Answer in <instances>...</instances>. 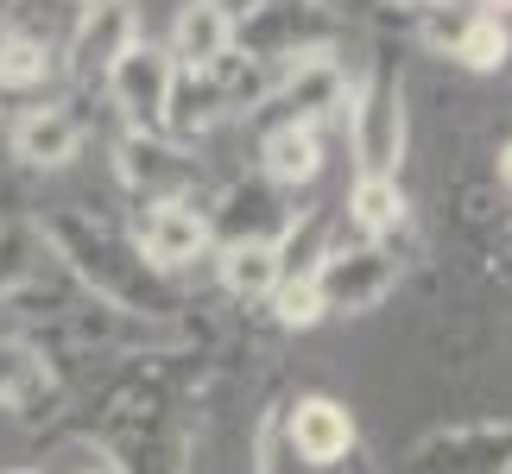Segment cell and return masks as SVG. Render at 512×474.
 Instances as JSON below:
<instances>
[{"label":"cell","instance_id":"1","mask_svg":"<svg viewBox=\"0 0 512 474\" xmlns=\"http://www.w3.org/2000/svg\"><path fill=\"white\" fill-rule=\"evenodd\" d=\"M348 152L361 177H399L405 158V83L392 64H373L348 89Z\"/></svg>","mask_w":512,"mask_h":474},{"label":"cell","instance_id":"2","mask_svg":"<svg viewBox=\"0 0 512 474\" xmlns=\"http://www.w3.org/2000/svg\"><path fill=\"white\" fill-rule=\"evenodd\" d=\"M310 285L323 298V316H367L399 285V253L386 241H329L310 266Z\"/></svg>","mask_w":512,"mask_h":474},{"label":"cell","instance_id":"3","mask_svg":"<svg viewBox=\"0 0 512 474\" xmlns=\"http://www.w3.org/2000/svg\"><path fill=\"white\" fill-rule=\"evenodd\" d=\"M348 64L336 57V45H298L291 57L272 64V95L266 108H279L285 127H317L329 114L348 108Z\"/></svg>","mask_w":512,"mask_h":474},{"label":"cell","instance_id":"4","mask_svg":"<svg viewBox=\"0 0 512 474\" xmlns=\"http://www.w3.org/2000/svg\"><path fill=\"white\" fill-rule=\"evenodd\" d=\"M209 215L190 196H159L133 215V253L146 260V272H184L209 253Z\"/></svg>","mask_w":512,"mask_h":474},{"label":"cell","instance_id":"5","mask_svg":"<svg viewBox=\"0 0 512 474\" xmlns=\"http://www.w3.org/2000/svg\"><path fill=\"white\" fill-rule=\"evenodd\" d=\"M133 45H140V0H83L70 26V76L102 89Z\"/></svg>","mask_w":512,"mask_h":474},{"label":"cell","instance_id":"6","mask_svg":"<svg viewBox=\"0 0 512 474\" xmlns=\"http://www.w3.org/2000/svg\"><path fill=\"white\" fill-rule=\"evenodd\" d=\"M171 76H177V64H171V51L165 45H152V38H140L121 64L108 70V102L121 108V121H127V133H159V121H165V102H171Z\"/></svg>","mask_w":512,"mask_h":474},{"label":"cell","instance_id":"7","mask_svg":"<svg viewBox=\"0 0 512 474\" xmlns=\"http://www.w3.org/2000/svg\"><path fill=\"white\" fill-rule=\"evenodd\" d=\"M418 474H512V424H456L418 443Z\"/></svg>","mask_w":512,"mask_h":474},{"label":"cell","instance_id":"8","mask_svg":"<svg viewBox=\"0 0 512 474\" xmlns=\"http://www.w3.org/2000/svg\"><path fill=\"white\" fill-rule=\"evenodd\" d=\"M285 443L291 456H304L310 468H336L354 456V418L342 399H329V392H310V399L285 405Z\"/></svg>","mask_w":512,"mask_h":474},{"label":"cell","instance_id":"9","mask_svg":"<svg viewBox=\"0 0 512 474\" xmlns=\"http://www.w3.org/2000/svg\"><path fill=\"white\" fill-rule=\"evenodd\" d=\"M234 38H241V26H234V7L228 0H184L171 19V64L177 70H215L222 57L234 51Z\"/></svg>","mask_w":512,"mask_h":474},{"label":"cell","instance_id":"10","mask_svg":"<svg viewBox=\"0 0 512 474\" xmlns=\"http://www.w3.org/2000/svg\"><path fill=\"white\" fill-rule=\"evenodd\" d=\"M114 171H121V184L146 190V203H159V196H184V184H190V158H184V146H171L165 133H121V146H114Z\"/></svg>","mask_w":512,"mask_h":474},{"label":"cell","instance_id":"11","mask_svg":"<svg viewBox=\"0 0 512 474\" xmlns=\"http://www.w3.org/2000/svg\"><path fill=\"white\" fill-rule=\"evenodd\" d=\"M83 152V121L70 114V102H38L13 121V158L32 171H64Z\"/></svg>","mask_w":512,"mask_h":474},{"label":"cell","instance_id":"12","mask_svg":"<svg viewBox=\"0 0 512 474\" xmlns=\"http://www.w3.org/2000/svg\"><path fill=\"white\" fill-rule=\"evenodd\" d=\"M222 121H228V102H222V89H215V70H177V76H171L165 121H159L165 140H171V146L209 140Z\"/></svg>","mask_w":512,"mask_h":474},{"label":"cell","instance_id":"13","mask_svg":"<svg viewBox=\"0 0 512 474\" xmlns=\"http://www.w3.org/2000/svg\"><path fill=\"white\" fill-rule=\"evenodd\" d=\"M291 215L272 203V184L260 177V184H234L222 196V215H209V234H222V247L234 241H279Z\"/></svg>","mask_w":512,"mask_h":474},{"label":"cell","instance_id":"14","mask_svg":"<svg viewBox=\"0 0 512 474\" xmlns=\"http://www.w3.org/2000/svg\"><path fill=\"white\" fill-rule=\"evenodd\" d=\"M260 177L272 190H298V184H317L323 177V140L317 127H266L260 140Z\"/></svg>","mask_w":512,"mask_h":474},{"label":"cell","instance_id":"15","mask_svg":"<svg viewBox=\"0 0 512 474\" xmlns=\"http://www.w3.org/2000/svg\"><path fill=\"white\" fill-rule=\"evenodd\" d=\"M215 272H222V291L241 298V304H266L272 291H279V279H285L279 247H272V241H234V247H222Z\"/></svg>","mask_w":512,"mask_h":474},{"label":"cell","instance_id":"16","mask_svg":"<svg viewBox=\"0 0 512 474\" xmlns=\"http://www.w3.org/2000/svg\"><path fill=\"white\" fill-rule=\"evenodd\" d=\"M348 222L361 241H386V234H399L405 222V190L399 177H354L348 190Z\"/></svg>","mask_w":512,"mask_h":474},{"label":"cell","instance_id":"17","mask_svg":"<svg viewBox=\"0 0 512 474\" xmlns=\"http://www.w3.org/2000/svg\"><path fill=\"white\" fill-rule=\"evenodd\" d=\"M45 222H26V215H0V298H13L19 285L38 279L45 266Z\"/></svg>","mask_w":512,"mask_h":474},{"label":"cell","instance_id":"18","mask_svg":"<svg viewBox=\"0 0 512 474\" xmlns=\"http://www.w3.org/2000/svg\"><path fill=\"white\" fill-rule=\"evenodd\" d=\"M215 89H222V102H228V121L234 114H260L266 95H272V64L253 57V51H228L222 64H215Z\"/></svg>","mask_w":512,"mask_h":474},{"label":"cell","instance_id":"19","mask_svg":"<svg viewBox=\"0 0 512 474\" xmlns=\"http://www.w3.org/2000/svg\"><path fill=\"white\" fill-rule=\"evenodd\" d=\"M38 392L51 399L45 361H38L19 335H0V405H38Z\"/></svg>","mask_w":512,"mask_h":474},{"label":"cell","instance_id":"20","mask_svg":"<svg viewBox=\"0 0 512 474\" xmlns=\"http://www.w3.org/2000/svg\"><path fill=\"white\" fill-rule=\"evenodd\" d=\"M506 57H512L506 19H494V13L475 7V19H468V32H462V45H456V64L475 70V76H494V70H506Z\"/></svg>","mask_w":512,"mask_h":474},{"label":"cell","instance_id":"21","mask_svg":"<svg viewBox=\"0 0 512 474\" xmlns=\"http://www.w3.org/2000/svg\"><path fill=\"white\" fill-rule=\"evenodd\" d=\"M51 76V45L38 32H0V89H38Z\"/></svg>","mask_w":512,"mask_h":474},{"label":"cell","instance_id":"22","mask_svg":"<svg viewBox=\"0 0 512 474\" xmlns=\"http://www.w3.org/2000/svg\"><path fill=\"white\" fill-rule=\"evenodd\" d=\"M411 13H418V45L424 51L456 57L468 19H475V0H424V7H411Z\"/></svg>","mask_w":512,"mask_h":474},{"label":"cell","instance_id":"23","mask_svg":"<svg viewBox=\"0 0 512 474\" xmlns=\"http://www.w3.org/2000/svg\"><path fill=\"white\" fill-rule=\"evenodd\" d=\"M272 316H279V329H317L323 323V298L317 285H310V272H291V279H279V291H272Z\"/></svg>","mask_w":512,"mask_h":474},{"label":"cell","instance_id":"24","mask_svg":"<svg viewBox=\"0 0 512 474\" xmlns=\"http://www.w3.org/2000/svg\"><path fill=\"white\" fill-rule=\"evenodd\" d=\"M76 474H127V468H121V462H108V456H95L89 468H76Z\"/></svg>","mask_w":512,"mask_h":474},{"label":"cell","instance_id":"25","mask_svg":"<svg viewBox=\"0 0 512 474\" xmlns=\"http://www.w3.org/2000/svg\"><path fill=\"white\" fill-rule=\"evenodd\" d=\"M500 184H506V190H512V140H506V146H500Z\"/></svg>","mask_w":512,"mask_h":474},{"label":"cell","instance_id":"26","mask_svg":"<svg viewBox=\"0 0 512 474\" xmlns=\"http://www.w3.org/2000/svg\"><path fill=\"white\" fill-rule=\"evenodd\" d=\"M475 7H481V13H494V19H506V13H512V0H475Z\"/></svg>","mask_w":512,"mask_h":474},{"label":"cell","instance_id":"27","mask_svg":"<svg viewBox=\"0 0 512 474\" xmlns=\"http://www.w3.org/2000/svg\"><path fill=\"white\" fill-rule=\"evenodd\" d=\"M405 7H424V0H405Z\"/></svg>","mask_w":512,"mask_h":474},{"label":"cell","instance_id":"28","mask_svg":"<svg viewBox=\"0 0 512 474\" xmlns=\"http://www.w3.org/2000/svg\"><path fill=\"white\" fill-rule=\"evenodd\" d=\"M0 13H7V0H0Z\"/></svg>","mask_w":512,"mask_h":474}]
</instances>
